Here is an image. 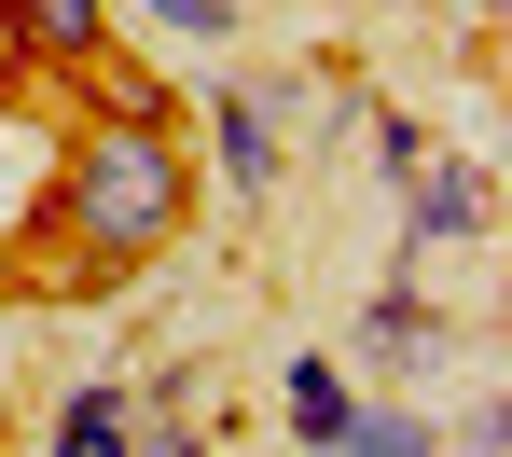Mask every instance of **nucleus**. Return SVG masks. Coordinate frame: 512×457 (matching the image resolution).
Wrapping results in <instances>:
<instances>
[{
	"label": "nucleus",
	"instance_id": "nucleus-1",
	"mask_svg": "<svg viewBox=\"0 0 512 457\" xmlns=\"http://www.w3.org/2000/svg\"><path fill=\"white\" fill-rule=\"evenodd\" d=\"M42 222L84 250V277H139L153 250H180V222H194V153H180V125L153 97H139V111H84V139H70Z\"/></svg>",
	"mask_w": 512,
	"mask_h": 457
},
{
	"label": "nucleus",
	"instance_id": "nucleus-2",
	"mask_svg": "<svg viewBox=\"0 0 512 457\" xmlns=\"http://www.w3.org/2000/svg\"><path fill=\"white\" fill-rule=\"evenodd\" d=\"M402 181H416V236H429V250H457V236L485 250V236H499V167H457V153H416Z\"/></svg>",
	"mask_w": 512,
	"mask_h": 457
},
{
	"label": "nucleus",
	"instance_id": "nucleus-3",
	"mask_svg": "<svg viewBox=\"0 0 512 457\" xmlns=\"http://www.w3.org/2000/svg\"><path fill=\"white\" fill-rule=\"evenodd\" d=\"M0 28H14L28 70H97L111 56V0H0Z\"/></svg>",
	"mask_w": 512,
	"mask_h": 457
},
{
	"label": "nucleus",
	"instance_id": "nucleus-4",
	"mask_svg": "<svg viewBox=\"0 0 512 457\" xmlns=\"http://www.w3.org/2000/svg\"><path fill=\"white\" fill-rule=\"evenodd\" d=\"M360 347H374L388 374H429L443 361V319H429L416 291H374V305H360Z\"/></svg>",
	"mask_w": 512,
	"mask_h": 457
},
{
	"label": "nucleus",
	"instance_id": "nucleus-5",
	"mask_svg": "<svg viewBox=\"0 0 512 457\" xmlns=\"http://www.w3.org/2000/svg\"><path fill=\"white\" fill-rule=\"evenodd\" d=\"M42 457H125V388H111V374L70 388V402H56V430H42Z\"/></svg>",
	"mask_w": 512,
	"mask_h": 457
},
{
	"label": "nucleus",
	"instance_id": "nucleus-6",
	"mask_svg": "<svg viewBox=\"0 0 512 457\" xmlns=\"http://www.w3.org/2000/svg\"><path fill=\"white\" fill-rule=\"evenodd\" d=\"M443 430L429 416H402V402H346V430H333V457H429Z\"/></svg>",
	"mask_w": 512,
	"mask_h": 457
},
{
	"label": "nucleus",
	"instance_id": "nucleus-7",
	"mask_svg": "<svg viewBox=\"0 0 512 457\" xmlns=\"http://www.w3.org/2000/svg\"><path fill=\"white\" fill-rule=\"evenodd\" d=\"M222 167H236V181H250V194H263V181H277V111H263V97H250V84L222 97Z\"/></svg>",
	"mask_w": 512,
	"mask_h": 457
},
{
	"label": "nucleus",
	"instance_id": "nucleus-8",
	"mask_svg": "<svg viewBox=\"0 0 512 457\" xmlns=\"http://www.w3.org/2000/svg\"><path fill=\"white\" fill-rule=\"evenodd\" d=\"M346 402H360V388H346V361H291V430H305V444L333 457V430H346Z\"/></svg>",
	"mask_w": 512,
	"mask_h": 457
},
{
	"label": "nucleus",
	"instance_id": "nucleus-9",
	"mask_svg": "<svg viewBox=\"0 0 512 457\" xmlns=\"http://www.w3.org/2000/svg\"><path fill=\"white\" fill-rule=\"evenodd\" d=\"M125 416H139V430H125V457H208V430H180L167 402H125Z\"/></svg>",
	"mask_w": 512,
	"mask_h": 457
},
{
	"label": "nucleus",
	"instance_id": "nucleus-10",
	"mask_svg": "<svg viewBox=\"0 0 512 457\" xmlns=\"http://www.w3.org/2000/svg\"><path fill=\"white\" fill-rule=\"evenodd\" d=\"M153 28H180V42H236V0H139Z\"/></svg>",
	"mask_w": 512,
	"mask_h": 457
},
{
	"label": "nucleus",
	"instance_id": "nucleus-11",
	"mask_svg": "<svg viewBox=\"0 0 512 457\" xmlns=\"http://www.w3.org/2000/svg\"><path fill=\"white\" fill-rule=\"evenodd\" d=\"M429 457H512V416L485 402V416H471V444H429Z\"/></svg>",
	"mask_w": 512,
	"mask_h": 457
},
{
	"label": "nucleus",
	"instance_id": "nucleus-12",
	"mask_svg": "<svg viewBox=\"0 0 512 457\" xmlns=\"http://www.w3.org/2000/svg\"><path fill=\"white\" fill-rule=\"evenodd\" d=\"M14 291H28V264H14V250H0V305H14Z\"/></svg>",
	"mask_w": 512,
	"mask_h": 457
}]
</instances>
